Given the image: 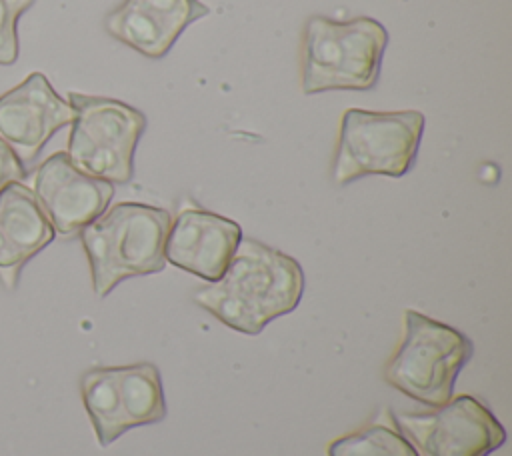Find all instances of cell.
Here are the masks:
<instances>
[{
  "mask_svg": "<svg viewBox=\"0 0 512 456\" xmlns=\"http://www.w3.org/2000/svg\"><path fill=\"white\" fill-rule=\"evenodd\" d=\"M386 44L388 32L374 18L310 16L302 34L304 94L374 88Z\"/></svg>",
  "mask_w": 512,
  "mask_h": 456,
  "instance_id": "cell-3",
  "label": "cell"
},
{
  "mask_svg": "<svg viewBox=\"0 0 512 456\" xmlns=\"http://www.w3.org/2000/svg\"><path fill=\"white\" fill-rule=\"evenodd\" d=\"M170 212L140 202L104 210L78 234L90 264L94 294L104 298L122 280L162 272Z\"/></svg>",
  "mask_w": 512,
  "mask_h": 456,
  "instance_id": "cell-2",
  "label": "cell"
},
{
  "mask_svg": "<svg viewBox=\"0 0 512 456\" xmlns=\"http://www.w3.org/2000/svg\"><path fill=\"white\" fill-rule=\"evenodd\" d=\"M400 430L422 456H488L506 430L486 404L462 394L432 412L394 414Z\"/></svg>",
  "mask_w": 512,
  "mask_h": 456,
  "instance_id": "cell-8",
  "label": "cell"
},
{
  "mask_svg": "<svg viewBox=\"0 0 512 456\" xmlns=\"http://www.w3.org/2000/svg\"><path fill=\"white\" fill-rule=\"evenodd\" d=\"M32 192L54 234L72 236L108 208L114 184L78 170L66 152H56L36 168Z\"/></svg>",
  "mask_w": 512,
  "mask_h": 456,
  "instance_id": "cell-9",
  "label": "cell"
},
{
  "mask_svg": "<svg viewBox=\"0 0 512 456\" xmlns=\"http://www.w3.org/2000/svg\"><path fill=\"white\" fill-rule=\"evenodd\" d=\"M72 118V106L56 94L42 72L28 74L0 96V140L22 164L32 162L52 134Z\"/></svg>",
  "mask_w": 512,
  "mask_h": 456,
  "instance_id": "cell-10",
  "label": "cell"
},
{
  "mask_svg": "<svg viewBox=\"0 0 512 456\" xmlns=\"http://www.w3.org/2000/svg\"><path fill=\"white\" fill-rule=\"evenodd\" d=\"M328 456H420L390 408H380L364 428L328 444Z\"/></svg>",
  "mask_w": 512,
  "mask_h": 456,
  "instance_id": "cell-14",
  "label": "cell"
},
{
  "mask_svg": "<svg viewBox=\"0 0 512 456\" xmlns=\"http://www.w3.org/2000/svg\"><path fill=\"white\" fill-rule=\"evenodd\" d=\"M24 178V164L10 150V146L0 140V190L10 182H20Z\"/></svg>",
  "mask_w": 512,
  "mask_h": 456,
  "instance_id": "cell-17",
  "label": "cell"
},
{
  "mask_svg": "<svg viewBox=\"0 0 512 456\" xmlns=\"http://www.w3.org/2000/svg\"><path fill=\"white\" fill-rule=\"evenodd\" d=\"M208 14L200 0H124L106 14L104 28L128 48L158 60L192 22Z\"/></svg>",
  "mask_w": 512,
  "mask_h": 456,
  "instance_id": "cell-12",
  "label": "cell"
},
{
  "mask_svg": "<svg viewBox=\"0 0 512 456\" xmlns=\"http://www.w3.org/2000/svg\"><path fill=\"white\" fill-rule=\"evenodd\" d=\"M240 240L242 228L234 220L186 204L170 222L164 258L202 280L216 282L228 268Z\"/></svg>",
  "mask_w": 512,
  "mask_h": 456,
  "instance_id": "cell-11",
  "label": "cell"
},
{
  "mask_svg": "<svg viewBox=\"0 0 512 456\" xmlns=\"http://www.w3.org/2000/svg\"><path fill=\"white\" fill-rule=\"evenodd\" d=\"M34 0H0V66H10L18 58V18Z\"/></svg>",
  "mask_w": 512,
  "mask_h": 456,
  "instance_id": "cell-15",
  "label": "cell"
},
{
  "mask_svg": "<svg viewBox=\"0 0 512 456\" xmlns=\"http://www.w3.org/2000/svg\"><path fill=\"white\" fill-rule=\"evenodd\" d=\"M74 118L68 136L70 162L110 184H128L134 176V150L146 130V116L120 100L68 94Z\"/></svg>",
  "mask_w": 512,
  "mask_h": 456,
  "instance_id": "cell-6",
  "label": "cell"
},
{
  "mask_svg": "<svg viewBox=\"0 0 512 456\" xmlns=\"http://www.w3.org/2000/svg\"><path fill=\"white\" fill-rule=\"evenodd\" d=\"M24 260L12 248V244L0 232V282L6 290H14L20 280V272L24 268Z\"/></svg>",
  "mask_w": 512,
  "mask_h": 456,
  "instance_id": "cell-16",
  "label": "cell"
},
{
  "mask_svg": "<svg viewBox=\"0 0 512 456\" xmlns=\"http://www.w3.org/2000/svg\"><path fill=\"white\" fill-rule=\"evenodd\" d=\"M424 114L348 108L340 120L332 178L346 186L362 176H404L418 154Z\"/></svg>",
  "mask_w": 512,
  "mask_h": 456,
  "instance_id": "cell-5",
  "label": "cell"
},
{
  "mask_svg": "<svg viewBox=\"0 0 512 456\" xmlns=\"http://www.w3.org/2000/svg\"><path fill=\"white\" fill-rule=\"evenodd\" d=\"M0 232L24 262L54 240V228L32 188L22 182H10L0 190Z\"/></svg>",
  "mask_w": 512,
  "mask_h": 456,
  "instance_id": "cell-13",
  "label": "cell"
},
{
  "mask_svg": "<svg viewBox=\"0 0 512 456\" xmlns=\"http://www.w3.org/2000/svg\"><path fill=\"white\" fill-rule=\"evenodd\" d=\"M80 396L100 446L166 416L160 370L150 362L90 368L80 376Z\"/></svg>",
  "mask_w": 512,
  "mask_h": 456,
  "instance_id": "cell-7",
  "label": "cell"
},
{
  "mask_svg": "<svg viewBox=\"0 0 512 456\" xmlns=\"http://www.w3.org/2000/svg\"><path fill=\"white\" fill-rule=\"evenodd\" d=\"M472 340L454 326L404 312V340L384 368V380L426 406H444L454 392L458 372L472 358Z\"/></svg>",
  "mask_w": 512,
  "mask_h": 456,
  "instance_id": "cell-4",
  "label": "cell"
},
{
  "mask_svg": "<svg viewBox=\"0 0 512 456\" xmlns=\"http://www.w3.org/2000/svg\"><path fill=\"white\" fill-rule=\"evenodd\" d=\"M304 292L300 264L256 240L242 238L216 282L194 292V302L236 332L258 334L278 316L292 312Z\"/></svg>",
  "mask_w": 512,
  "mask_h": 456,
  "instance_id": "cell-1",
  "label": "cell"
}]
</instances>
